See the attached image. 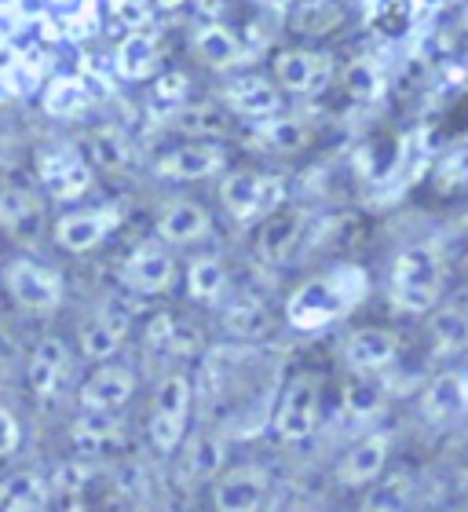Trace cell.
<instances>
[{"label": "cell", "instance_id": "obj_1", "mask_svg": "<svg viewBox=\"0 0 468 512\" xmlns=\"http://www.w3.org/2000/svg\"><path fill=\"white\" fill-rule=\"evenodd\" d=\"M362 293H366V275L359 267H333L330 275L311 278L286 300V322L300 333H315L348 315Z\"/></svg>", "mask_w": 468, "mask_h": 512}, {"label": "cell", "instance_id": "obj_2", "mask_svg": "<svg viewBox=\"0 0 468 512\" xmlns=\"http://www.w3.org/2000/svg\"><path fill=\"white\" fill-rule=\"evenodd\" d=\"M388 289H392V304L414 315L436 311L439 297H443V256L436 246H406L395 256L392 275H388Z\"/></svg>", "mask_w": 468, "mask_h": 512}, {"label": "cell", "instance_id": "obj_3", "mask_svg": "<svg viewBox=\"0 0 468 512\" xmlns=\"http://www.w3.org/2000/svg\"><path fill=\"white\" fill-rule=\"evenodd\" d=\"M220 205L238 224H264L286 205V180L256 169H234L220 180Z\"/></svg>", "mask_w": 468, "mask_h": 512}, {"label": "cell", "instance_id": "obj_4", "mask_svg": "<svg viewBox=\"0 0 468 512\" xmlns=\"http://www.w3.org/2000/svg\"><path fill=\"white\" fill-rule=\"evenodd\" d=\"M191 399H194V384L187 374H169L158 381L147 417L150 447L158 450V454H176L183 447V439H187V417H191Z\"/></svg>", "mask_w": 468, "mask_h": 512}, {"label": "cell", "instance_id": "obj_5", "mask_svg": "<svg viewBox=\"0 0 468 512\" xmlns=\"http://www.w3.org/2000/svg\"><path fill=\"white\" fill-rule=\"evenodd\" d=\"M33 169H37V183L44 187V194L55 198V202H74V198L92 191V180H96L92 161L74 143H44V147H37Z\"/></svg>", "mask_w": 468, "mask_h": 512}, {"label": "cell", "instance_id": "obj_6", "mask_svg": "<svg viewBox=\"0 0 468 512\" xmlns=\"http://www.w3.org/2000/svg\"><path fill=\"white\" fill-rule=\"evenodd\" d=\"M322 381L319 374H293L271 410V432L282 443H304L319 428Z\"/></svg>", "mask_w": 468, "mask_h": 512}, {"label": "cell", "instance_id": "obj_7", "mask_svg": "<svg viewBox=\"0 0 468 512\" xmlns=\"http://www.w3.org/2000/svg\"><path fill=\"white\" fill-rule=\"evenodd\" d=\"M0 282L8 297L26 311H55L66 297V282L55 267L33 260V256H15L0 267Z\"/></svg>", "mask_w": 468, "mask_h": 512}, {"label": "cell", "instance_id": "obj_8", "mask_svg": "<svg viewBox=\"0 0 468 512\" xmlns=\"http://www.w3.org/2000/svg\"><path fill=\"white\" fill-rule=\"evenodd\" d=\"M275 85L289 96H322L333 81V59L315 48H286L275 55Z\"/></svg>", "mask_w": 468, "mask_h": 512}, {"label": "cell", "instance_id": "obj_9", "mask_svg": "<svg viewBox=\"0 0 468 512\" xmlns=\"http://www.w3.org/2000/svg\"><path fill=\"white\" fill-rule=\"evenodd\" d=\"M121 224V209L117 205H96V209H77V213L59 216L52 238L55 246L66 249V253H92L96 246H103L110 235Z\"/></svg>", "mask_w": 468, "mask_h": 512}, {"label": "cell", "instance_id": "obj_10", "mask_svg": "<svg viewBox=\"0 0 468 512\" xmlns=\"http://www.w3.org/2000/svg\"><path fill=\"white\" fill-rule=\"evenodd\" d=\"M132 315H136V308H128V300L107 297L103 308L85 326V333H81V352L92 363H110L121 352V344L128 341V333H132Z\"/></svg>", "mask_w": 468, "mask_h": 512}, {"label": "cell", "instance_id": "obj_11", "mask_svg": "<svg viewBox=\"0 0 468 512\" xmlns=\"http://www.w3.org/2000/svg\"><path fill=\"white\" fill-rule=\"evenodd\" d=\"M271 498V472L260 465H238L224 472L213 487L216 512H267Z\"/></svg>", "mask_w": 468, "mask_h": 512}, {"label": "cell", "instance_id": "obj_12", "mask_svg": "<svg viewBox=\"0 0 468 512\" xmlns=\"http://www.w3.org/2000/svg\"><path fill=\"white\" fill-rule=\"evenodd\" d=\"M121 282L136 297H158L176 282V260L161 242H143L139 249L125 256L121 264Z\"/></svg>", "mask_w": 468, "mask_h": 512}, {"label": "cell", "instance_id": "obj_13", "mask_svg": "<svg viewBox=\"0 0 468 512\" xmlns=\"http://www.w3.org/2000/svg\"><path fill=\"white\" fill-rule=\"evenodd\" d=\"M132 395H136V374L128 366L107 363L85 377L77 392V406L81 414H117L132 403Z\"/></svg>", "mask_w": 468, "mask_h": 512}, {"label": "cell", "instance_id": "obj_14", "mask_svg": "<svg viewBox=\"0 0 468 512\" xmlns=\"http://www.w3.org/2000/svg\"><path fill=\"white\" fill-rule=\"evenodd\" d=\"M220 107L249 121H267L278 118L282 110V92L275 81H267L260 74H238L220 88Z\"/></svg>", "mask_w": 468, "mask_h": 512}, {"label": "cell", "instance_id": "obj_15", "mask_svg": "<svg viewBox=\"0 0 468 512\" xmlns=\"http://www.w3.org/2000/svg\"><path fill=\"white\" fill-rule=\"evenodd\" d=\"M227 165V154L220 143H183V147H172L169 154H161L154 161V176L158 180L172 183H194V180H209Z\"/></svg>", "mask_w": 468, "mask_h": 512}, {"label": "cell", "instance_id": "obj_16", "mask_svg": "<svg viewBox=\"0 0 468 512\" xmlns=\"http://www.w3.org/2000/svg\"><path fill=\"white\" fill-rule=\"evenodd\" d=\"M388 447H392V436H388V432L362 436L359 443L344 450V458L337 461V483H341V487H373V483L384 476Z\"/></svg>", "mask_w": 468, "mask_h": 512}, {"label": "cell", "instance_id": "obj_17", "mask_svg": "<svg viewBox=\"0 0 468 512\" xmlns=\"http://www.w3.org/2000/svg\"><path fill=\"white\" fill-rule=\"evenodd\" d=\"M304 235H308V213H300V209H278L271 220L260 224L256 253H260L264 264H286L289 256L304 246Z\"/></svg>", "mask_w": 468, "mask_h": 512}, {"label": "cell", "instance_id": "obj_18", "mask_svg": "<svg viewBox=\"0 0 468 512\" xmlns=\"http://www.w3.org/2000/svg\"><path fill=\"white\" fill-rule=\"evenodd\" d=\"M395 359H399V337L388 330H377V326H362V330L348 333V341H344V363L359 377L388 370Z\"/></svg>", "mask_w": 468, "mask_h": 512}, {"label": "cell", "instance_id": "obj_19", "mask_svg": "<svg viewBox=\"0 0 468 512\" xmlns=\"http://www.w3.org/2000/svg\"><path fill=\"white\" fill-rule=\"evenodd\" d=\"M70 443L88 458L117 454L128 447V428L117 414H77V421L70 425Z\"/></svg>", "mask_w": 468, "mask_h": 512}, {"label": "cell", "instance_id": "obj_20", "mask_svg": "<svg viewBox=\"0 0 468 512\" xmlns=\"http://www.w3.org/2000/svg\"><path fill=\"white\" fill-rule=\"evenodd\" d=\"M209 227H213V216L191 198H180V202H169L161 209L154 231H158V242H165V246H194L209 235Z\"/></svg>", "mask_w": 468, "mask_h": 512}, {"label": "cell", "instance_id": "obj_21", "mask_svg": "<svg viewBox=\"0 0 468 512\" xmlns=\"http://www.w3.org/2000/svg\"><path fill=\"white\" fill-rule=\"evenodd\" d=\"M66 363H70V348H66L63 337H41L30 355V363H26L30 392L37 399H52L66 377Z\"/></svg>", "mask_w": 468, "mask_h": 512}, {"label": "cell", "instance_id": "obj_22", "mask_svg": "<svg viewBox=\"0 0 468 512\" xmlns=\"http://www.w3.org/2000/svg\"><path fill=\"white\" fill-rule=\"evenodd\" d=\"M114 66L125 81H150L161 66V41L154 30L125 33L114 48Z\"/></svg>", "mask_w": 468, "mask_h": 512}, {"label": "cell", "instance_id": "obj_23", "mask_svg": "<svg viewBox=\"0 0 468 512\" xmlns=\"http://www.w3.org/2000/svg\"><path fill=\"white\" fill-rule=\"evenodd\" d=\"M191 52L209 70H231V66H238L245 59L238 33L227 30L224 22H205V26H198L191 37Z\"/></svg>", "mask_w": 468, "mask_h": 512}, {"label": "cell", "instance_id": "obj_24", "mask_svg": "<svg viewBox=\"0 0 468 512\" xmlns=\"http://www.w3.org/2000/svg\"><path fill=\"white\" fill-rule=\"evenodd\" d=\"M224 458H227L224 439L194 436L191 443L183 447L180 461H176V483H180V487H198V483H205V480H216Z\"/></svg>", "mask_w": 468, "mask_h": 512}, {"label": "cell", "instance_id": "obj_25", "mask_svg": "<svg viewBox=\"0 0 468 512\" xmlns=\"http://www.w3.org/2000/svg\"><path fill=\"white\" fill-rule=\"evenodd\" d=\"M465 410V381H461L454 370L447 374H436L432 384L421 395V414L432 421V425H443L450 417H458Z\"/></svg>", "mask_w": 468, "mask_h": 512}, {"label": "cell", "instance_id": "obj_26", "mask_svg": "<svg viewBox=\"0 0 468 512\" xmlns=\"http://www.w3.org/2000/svg\"><path fill=\"white\" fill-rule=\"evenodd\" d=\"M275 326V315L260 297H242L224 308V330L238 341H256V337H267Z\"/></svg>", "mask_w": 468, "mask_h": 512}, {"label": "cell", "instance_id": "obj_27", "mask_svg": "<svg viewBox=\"0 0 468 512\" xmlns=\"http://www.w3.org/2000/svg\"><path fill=\"white\" fill-rule=\"evenodd\" d=\"M414 494V476L410 472H392V476H381L373 487H366L359 512H410L414 509Z\"/></svg>", "mask_w": 468, "mask_h": 512}, {"label": "cell", "instance_id": "obj_28", "mask_svg": "<svg viewBox=\"0 0 468 512\" xmlns=\"http://www.w3.org/2000/svg\"><path fill=\"white\" fill-rule=\"evenodd\" d=\"M48 509V483L37 472H15L0 480V512H44Z\"/></svg>", "mask_w": 468, "mask_h": 512}, {"label": "cell", "instance_id": "obj_29", "mask_svg": "<svg viewBox=\"0 0 468 512\" xmlns=\"http://www.w3.org/2000/svg\"><path fill=\"white\" fill-rule=\"evenodd\" d=\"M187 297L205 304V308H220L227 297V267L216 256H198L187 267Z\"/></svg>", "mask_w": 468, "mask_h": 512}, {"label": "cell", "instance_id": "obj_30", "mask_svg": "<svg viewBox=\"0 0 468 512\" xmlns=\"http://www.w3.org/2000/svg\"><path fill=\"white\" fill-rule=\"evenodd\" d=\"M41 103H44V114H48V118H77L81 110H88L92 92H88V85L81 81V77L59 74L48 81Z\"/></svg>", "mask_w": 468, "mask_h": 512}, {"label": "cell", "instance_id": "obj_31", "mask_svg": "<svg viewBox=\"0 0 468 512\" xmlns=\"http://www.w3.org/2000/svg\"><path fill=\"white\" fill-rule=\"evenodd\" d=\"M308 139V125L297 118H282L278 114V118H267L256 125V143L267 150H278V154H297V150L308 147Z\"/></svg>", "mask_w": 468, "mask_h": 512}, {"label": "cell", "instance_id": "obj_32", "mask_svg": "<svg viewBox=\"0 0 468 512\" xmlns=\"http://www.w3.org/2000/svg\"><path fill=\"white\" fill-rule=\"evenodd\" d=\"M150 107L161 118H176L180 110L191 107V77L183 70H165L150 88Z\"/></svg>", "mask_w": 468, "mask_h": 512}, {"label": "cell", "instance_id": "obj_33", "mask_svg": "<svg viewBox=\"0 0 468 512\" xmlns=\"http://www.w3.org/2000/svg\"><path fill=\"white\" fill-rule=\"evenodd\" d=\"M176 128L194 136V143H216V136H224L227 132V118L224 110L213 107V103H191L187 110L176 114Z\"/></svg>", "mask_w": 468, "mask_h": 512}, {"label": "cell", "instance_id": "obj_34", "mask_svg": "<svg viewBox=\"0 0 468 512\" xmlns=\"http://www.w3.org/2000/svg\"><path fill=\"white\" fill-rule=\"evenodd\" d=\"M88 143H92V158H96L103 169H114V172L128 169V165H132V158H136V150H132L128 136L117 125L96 128V132L88 136Z\"/></svg>", "mask_w": 468, "mask_h": 512}, {"label": "cell", "instance_id": "obj_35", "mask_svg": "<svg viewBox=\"0 0 468 512\" xmlns=\"http://www.w3.org/2000/svg\"><path fill=\"white\" fill-rule=\"evenodd\" d=\"M432 337L447 355H458L468 348V315L454 304L432 311Z\"/></svg>", "mask_w": 468, "mask_h": 512}, {"label": "cell", "instance_id": "obj_36", "mask_svg": "<svg viewBox=\"0 0 468 512\" xmlns=\"http://www.w3.org/2000/svg\"><path fill=\"white\" fill-rule=\"evenodd\" d=\"M48 498H81L85 502V491H88V469L81 461H63V465H55L48 476Z\"/></svg>", "mask_w": 468, "mask_h": 512}, {"label": "cell", "instance_id": "obj_37", "mask_svg": "<svg viewBox=\"0 0 468 512\" xmlns=\"http://www.w3.org/2000/svg\"><path fill=\"white\" fill-rule=\"evenodd\" d=\"M341 403H344V414L362 421V417H373L381 410V392H377V384H370L366 377H355V381L344 384Z\"/></svg>", "mask_w": 468, "mask_h": 512}, {"label": "cell", "instance_id": "obj_38", "mask_svg": "<svg viewBox=\"0 0 468 512\" xmlns=\"http://www.w3.org/2000/svg\"><path fill=\"white\" fill-rule=\"evenodd\" d=\"M344 88H348L351 99L370 103V99H377V92H381V70H377L370 59H355V63H348V70H344Z\"/></svg>", "mask_w": 468, "mask_h": 512}, {"label": "cell", "instance_id": "obj_39", "mask_svg": "<svg viewBox=\"0 0 468 512\" xmlns=\"http://www.w3.org/2000/svg\"><path fill=\"white\" fill-rule=\"evenodd\" d=\"M37 213V198L26 187H4L0 191V227H22Z\"/></svg>", "mask_w": 468, "mask_h": 512}, {"label": "cell", "instance_id": "obj_40", "mask_svg": "<svg viewBox=\"0 0 468 512\" xmlns=\"http://www.w3.org/2000/svg\"><path fill=\"white\" fill-rule=\"evenodd\" d=\"M293 22H297L300 33L319 37L322 30H330L333 22H341V8H333V4H308V8L293 11Z\"/></svg>", "mask_w": 468, "mask_h": 512}, {"label": "cell", "instance_id": "obj_41", "mask_svg": "<svg viewBox=\"0 0 468 512\" xmlns=\"http://www.w3.org/2000/svg\"><path fill=\"white\" fill-rule=\"evenodd\" d=\"M110 11H114V19L125 22L128 33L150 30V22H154V8H150V4H143V0H136V4H128V0H117V4H110Z\"/></svg>", "mask_w": 468, "mask_h": 512}, {"label": "cell", "instance_id": "obj_42", "mask_svg": "<svg viewBox=\"0 0 468 512\" xmlns=\"http://www.w3.org/2000/svg\"><path fill=\"white\" fill-rule=\"evenodd\" d=\"M439 183H443L447 191H468V150H458L454 158L443 161Z\"/></svg>", "mask_w": 468, "mask_h": 512}, {"label": "cell", "instance_id": "obj_43", "mask_svg": "<svg viewBox=\"0 0 468 512\" xmlns=\"http://www.w3.org/2000/svg\"><path fill=\"white\" fill-rule=\"evenodd\" d=\"M15 447H19V421L8 406H0V458H8Z\"/></svg>", "mask_w": 468, "mask_h": 512}, {"label": "cell", "instance_id": "obj_44", "mask_svg": "<svg viewBox=\"0 0 468 512\" xmlns=\"http://www.w3.org/2000/svg\"><path fill=\"white\" fill-rule=\"evenodd\" d=\"M461 311H465V315H468V297H465V308H461Z\"/></svg>", "mask_w": 468, "mask_h": 512}]
</instances>
